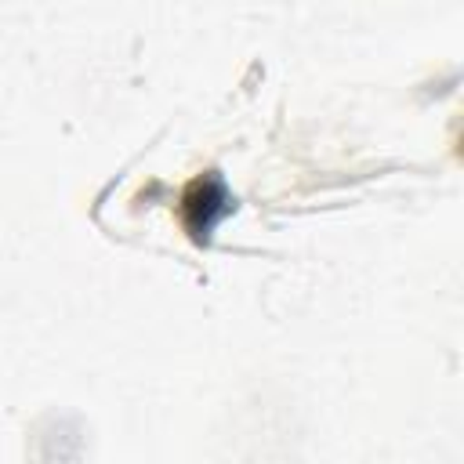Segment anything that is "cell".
Segmentation results:
<instances>
[{
	"label": "cell",
	"mask_w": 464,
	"mask_h": 464,
	"mask_svg": "<svg viewBox=\"0 0 464 464\" xmlns=\"http://www.w3.org/2000/svg\"><path fill=\"white\" fill-rule=\"evenodd\" d=\"M232 210V196L225 188V181L210 170V174H199L185 185L181 192V203H178V214H181V225L185 232L196 239V243H207L210 232L218 228V221Z\"/></svg>",
	"instance_id": "1"
}]
</instances>
